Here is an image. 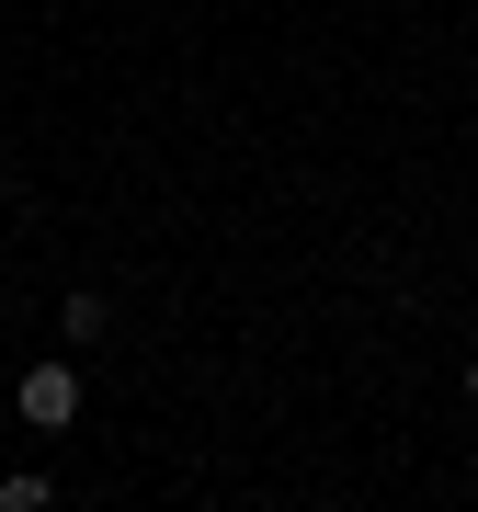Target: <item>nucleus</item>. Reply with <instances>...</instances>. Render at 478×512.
Here are the masks:
<instances>
[{"instance_id":"f257e3e1","label":"nucleus","mask_w":478,"mask_h":512,"mask_svg":"<svg viewBox=\"0 0 478 512\" xmlns=\"http://www.w3.org/2000/svg\"><path fill=\"white\" fill-rule=\"evenodd\" d=\"M12 399H23V421H35V433H69V421H80V376H69V365H35Z\"/></svg>"},{"instance_id":"f03ea898","label":"nucleus","mask_w":478,"mask_h":512,"mask_svg":"<svg viewBox=\"0 0 478 512\" xmlns=\"http://www.w3.org/2000/svg\"><path fill=\"white\" fill-rule=\"evenodd\" d=\"M35 501H57V478H35V467H12V478H0V512H35Z\"/></svg>"},{"instance_id":"7ed1b4c3","label":"nucleus","mask_w":478,"mask_h":512,"mask_svg":"<svg viewBox=\"0 0 478 512\" xmlns=\"http://www.w3.org/2000/svg\"><path fill=\"white\" fill-rule=\"evenodd\" d=\"M467 399H478V365H467Z\"/></svg>"}]
</instances>
